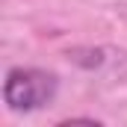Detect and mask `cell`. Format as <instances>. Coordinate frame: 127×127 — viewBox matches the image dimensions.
I'll return each mask as SVG.
<instances>
[{"label":"cell","mask_w":127,"mask_h":127,"mask_svg":"<svg viewBox=\"0 0 127 127\" xmlns=\"http://www.w3.org/2000/svg\"><path fill=\"white\" fill-rule=\"evenodd\" d=\"M59 92V77L44 68H24L15 65L6 71L3 80V103L12 112H35L47 106Z\"/></svg>","instance_id":"cell-1"}]
</instances>
